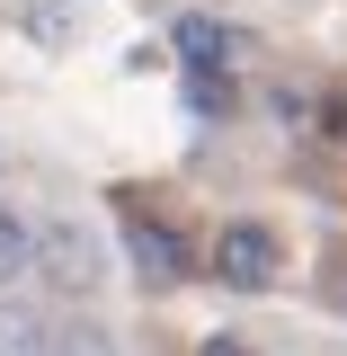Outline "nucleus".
<instances>
[{
	"instance_id": "9d476101",
	"label": "nucleus",
	"mask_w": 347,
	"mask_h": 356,
	"mask_svg": "<svg viewBox=\"0 0 347 356\" xmlns=\"http://www.w3.org/2000/svg\"><path fill=\"white\" fill-rule=\"evenodd\" d=\"M196 356H259V348H250V339H205Z\"/></svg>"
},
{
	"instance_id": "f03ea898",
	"label": "nucleus",
	"mask_w": 347,
	"mask_h": 356,
	"mask_svg": "<svg viewBox=\"0 0 347 356\" xmlns=\"http://www.w3.org/2000/svg\"><path fill=\"white\" fill-rule=\"evenodd\" d=\"M36 259H45V276H54L63 294H89V285H98V241H89L81 222H45Z\"/></svg>"
},
{
	"instance_id": "20e7f679",
	"label": "nucleus",
	"mask_w": 347,
	"mask_h": 356,
	"mask_svg": "<svg viewBox=\"0 0 347 356\" xmlns=\"http://www.w3.org/2000/svg\"><path fill=\"white\" fill-rule=\"evenodd\" d=\"M178 54H187V72H223L232 63V36L214 18H178Z\"/></svg>"
},
{
	"instance_id": "f257e3e1",
	"label": "nucleus",
	"mask_w": 347,
	"mask_h": 356,
	"mask_svg": "<svg viewBox=\"0 0 347 356\" xmlns=\"http://www.w3.org/2000/svg\"><path fill=\"white\" fill-rule=\"evenodd\" d=\"M276 232L267 222H223V241H214V276L223 285H241V294H267L276 285Z\"/></svg>"
},
{
	"instance_id": "7ed1b4c3",
	"label": "nucleus",
	"mask_w": 347,
	"mask_h": 356,
	"mask_svg": "<svg viewBox=\"0 0 347 356\" xmlns=\"http://www.w3.org/2000/svg\"><path fill=\"white\" fill-rule=\"evenodd\" d=\"M125 259H134L143 285H178V276H187V241H178L170 222H143V214H134L125 222Z\"/></svg>"
},
{
	"instance_id": "0eeeda50",
	"label": "nucleus",
	"mask_w": 347,
	"mask_h": 356,
	"mask_svg": "<svg viewBox=\"0 0 347 356\" xmlns=\"http://www.w3.org/2000/svg\"><path fill=\"white\" fill-rule=\"evenodd\" d=\"M187 107H196V116H223V107H232V81H223V72H187Z\"/></svg>"
},
{
	"instance_id": "6e6552de",
	"label": "nucleus",
	"mask_w": 347,
	"mask_h": 356,
	"mask_svg": "<svg viewBox=\"0 0 347 356\" xmlns=\"http://www.w3.org/2000/svg\"><path fill=\"white\" fill-rule=\"evenodd\" d=\"M54 356H116V348H107V330H89V321H81V330L54 339Z\"/></svg>"
},
{
	"instance_id": "1a4fd4ad",
	"label": "nucleus",
	"mask_w": 347,
	"mask_h": 356,
	"mask_svg": "<svg viewBox=\"0 0 347 356\" xmlns=\"http://www.w3.org/2000/svg\"><path fill=\"white\" fill-rule=\"evenodd\" d=\"M27 27H36L45 44H63V36H72V27H63V9H54V0H27Z\"/></svg>"
},
{
	"instance_id": "39448f33",
	"label": "nucleus",
	"mask_w": 347,
	"mask_h": 356,
	"mask_svg": "<svg viewBox=\"0 0 347 356\" xmlns=\"http://www.w3.org/2000/svg\"><path fill=\"white\" fill-rule=\"evenodd\" d=\"M0 356H54V339L27 303H0Z\"/></svg>"
},
{
	"instance_id": "423d86ee",
	"label": "nucleus",
	"mask_w": 347,
	"mask_h": 356,
	"mask_svg": "<svg viewBox=\"0 0 347 356\" xmlns=\"http://www.w3.org/2000/svg\"><path fill=\"white\" fill-rule=\"evenodd\" d=\"M27 259H36V232H27V222H18L9 205H0V285H9V276H18Z\"/></svg>"
}]
</instances>
